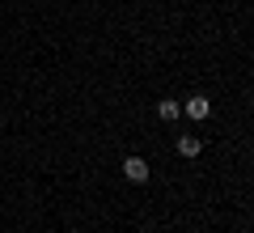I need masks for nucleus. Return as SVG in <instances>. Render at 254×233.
<instances>
[{
    "label": "nucleus",
    "mask_w": 254,
    "mask_h": 233,
    "mask_svg": "<svg viewBox=\"0 0 254 233\" xmlns=\"http://www.w3.org/2000/svg\"><path fill=\"white\" fill-rule=\"evenodd\" d=\"M123 178L127 182H148V161L144 157H127L123 161Z\"/></svg>",
    "instance_id": "1"
},
{
    "label": "nucleus",
    "mask_w": 254,
    "mask_h": 233,
    "mask_svg": "<svg viewBox=\"0 0 254 233\" xmlns=\"http://www.w3.org/2000/svg\"><path fill=\"white\" fill-rule=\"evenodd\" d=\"M182 110H187L190 119H208L212 115V102L203 98V93H195V98H187V106H182Z\"/></svg>",
    "instance_id": "2"
},
{
    "label": "nucleus",
    "mask_w": 254,
    "mask_h": 233,
    "mask_svg": "<svg viewBox=\"0 0 254 233\" xmlns=\"http://www.w3.org/2000/svg\"><path fill=\"white\" fill-rule=\"evenodd\" d=\"M199 149H203L199 136H178V153L182 157H199Z\"/></svg>",
    "instance_id": "3"
},
{
    "label": "nucleus",
    "mask_w": 254,
    "mask_h": 233,
    "mask_svg": "<svg viewBox=\"0 0 254 233\" xmlns=\"http://www.w3.org/2000/svg\"><path fill=\"white\" fill-rule=\"evenodd\" d=\"M178 102H174V98H165V102H157V115H161V119H178Z\"/></svg>",
    "instance_id": "4"
}]
</instances>
